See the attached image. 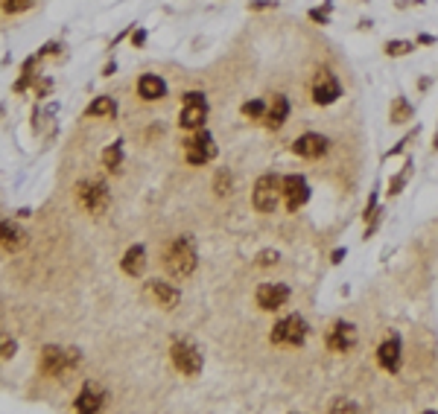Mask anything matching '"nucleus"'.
<instances>
[{
	"label": "nucleus",
	"mask_w": 438,
	"mask_h": 414,
	"mask_svg": "<svg viewBox=\"0 0 438 414\" xmlns=\"http://www.w3.org/2000/svg\"><path fill=\"white\" fill-rule=\"evenodd\" d=\"M193 269H196V248H193V239H187V237L175 239L170 245V251H167V272L182 280Z\"/></svg>",
	"instance_id": "obj_1"
},
{
	"label": "nucleus",
	"mask_w": 438,
	"mask_h": 414,
	"mask_svg": "<svg viewBox=\"0 0 438 414\" xmlns=\"http://www.w3.org/2000/svg\"><path fill=\"white\" fill-rule=\"evenodd\" d=\"M284 198V178L278 175H263L254 184V207L261 213H272Z\"/></svg>",
	"instance_id": "obj_2"
},
{
	"label": "nucleus",
	"mask_w": 438,
	"mask_h": 414,
	"mask_svg": "<svg viewBox=\"0 0 438 414\" xmlns=\"http://www.w3.org/2000/svg\"><path fill=\"white\" fill-rule=\"evenodd\" d=\"M76 198H79V205H82V210L94 213V216H100V213L108 207V190H105V184H100V181L79 184L76 187Z\"/></svg>",
	"instance_id": "obj_3"
},
{
	"label": "nucleus",
	"mask_w": 438,
	"mask_h": 414,
	"mask_svg": "<svg viewBox=\"0 0 438 414\" xmlns=\"http://www.w3.org/2000/svg\"><path fill=\"white\" fill-rule=\"evenodd\" d=\"M304 336H307V324H304V318H298V316H289V318L278 321V324H275V330H272V341H275V344L298 347V344L304 341Z\"/></svg>",
	"instance_id": "obj_4"
},
{
	"label": "nucleus",
	"mask_w": 438,
	"mask_h": 414,
	"mask_svg": "<svg viewBox=\"0 0 438 414\" xmlns=\"http://www.w3.org/2000/svg\"><path fill=\"white\" fill-rule=\"evenodd\" d=\"M205 117H207V99H205L199 91L187 94L178 123H182L184 128H202V126H205Z\"/></svg>",
	"instance_id": "obj_5"
},
{
	"label": "nucleus",
	"mask_w": 438,
	"mask_h": 414,
	"mask_svg": "<svg viewBox=\"0 0 438 414\" xmlns=\"http://www.w3.org/2000/svg\"><path fill=\"white\" fill-rule=\"evenodd\" d=\"M173 362H175V368L182 374H187V376H196L202 371V353L190 341H175L173 344Z\"/></svg>",
	"instance_id": "obj_6"
},
{
	"label": "nucleus",
	"mask_w": 438,
	"mask_h": 414,
	"mask_svg": "<svg viewBox=\"0 0 438 414\" xmlns=\"http://www.w3.org/2000/svg\"><path fill=\"white\" fill-rule=\"evenodd\" d=\"M79 362V353L76 350H59V347H47L44 356H41V365L50 376H61L68 374L73 365Z\"/></svg>",
	"instance_id": "obj_7"
},
{
	"label": "nucleus",
	"mask_w": 438,
	"mask_h": 414,
	"mask_svg": "<svg viewBox=\"0 0 438 414\" xmlns=\"http://www.w3.org/2000/svg\"><path fill=\"white\" fill-rule=\"evenodd\" d=\"M184 155H187L190 163H207L210 158L217 155L214 138H210L207 131H199V135H193V138L184 143Z\"/></svg>",
	"instance_id": "obj_8"
},
{
	"label": "nucleus",
	"mask_w": 438,
	"mask_h": 414,
	"mask_svg": "<svg viewBox=\"0 0 438 414\" xmlns=\"http://www.w3.org/2000/svg\"><path fill=\"white\" fill-rule=\"evenodd\" d=\"M339 94H342V88H339V82H336V76H333L330 71L316 73V79H313V99H316L319 105L336 103Z\"/></svg>",
	"instance_id": "obj_9"
},
{
	"label": "nucleus",
	"mask_w": 438,
	"mask_h": 414,
	"mask_svg": "<svg viewBox=\"0 0 438 414\" xmlns=\"http://www.w3.org/2000/svg\"><path fill=\"white\" fill-rule=\"evenodd\" d=\"M289 297V289L284 283H263L261 289H257V306L261 309H281L286 304Z\"/></svg>",
	"instance_id": "obj_10"
},
{
	"label": "nucleus",
	"mask_w": 438,
	"mask_h": 414,
	"mask_svg": "<svg viewBox=\"0 0 438 414\" xmlns=\"http://www.w3.org/2000/svg\"><path fill=\"white\" fill-rule=\"evenodd\" d=\"M284 198H286V207L289 210H298L307 198H310V187L301 175H289L284 178Z\"/></svg>",
	"instance_id": "obj_11"
},
{
	"label": "nucleus",
	"mask_w": 438,
	"mask_h": 414,
	"mask_svg": "<svg viewBox=\"0 0 438 414\" xmlns=\"http://www.w3.org/2000/svg\"><path fill=\"white\" fill-rule=\"evenodd\" d=\"M328 344H330V350L336 353H348L351 347L356 344V330L353 324H336L330 330V336H328Z\"/></svg>",
	"instance_id": "obj_12"
},
{
	"label": "nucleus",
	"mask_w": 438,
	"mask_h": 414,
	"mask_svg": "<svg viewBox=\"0 0 438 414\" xmlns=\"http://www.w3.org/2000/svg\"><path fill=\"white\" fill-rule=\"evenodd\" d=\"M0 245H3L6 251H21L27 245V234L15 222H0Z\"/></svg>",
	"instance_id": "obj_13"
},
{
	"label": "nucleus",
	"mask_w": 438,
	"mask_h": 414,
	"mask_svg": "<svg viewBox=\"0 0 438 414\" xmlns=\"http://www.w3.org/2000/svg\"><path fill=\"white\" fill-rule=\"evenodd\" d=\"M103 403H105V391H103L100 385L88 383L82 391H79L76 408H79V411H96V408H103Z\"/></svg>",
	"instance_id": "obj_14"
},
{
	"label": "nucleus",
	"mask_w": 438,
	"mask_h": 414,
	"mask_svg": "<svg viewBox=\"0 0 438 414\" xmlns=\"http://www.w3.org/2000/svg\"><path fill=\"white\" fill-rule=\"evenodd\" d=\"M292 149H295V155H301V158H319V155H324V149H328V140L321 135H304L295 140Z\"/></svg>",
	"instance_id": "obj_15"
},
{
	"label": "nucleus",
	"mask_w": 438,
	"mask_h": 414,
	"mask_svg": "<svg viewBox=\"0 0 438 414\" xmlns=\"http://www.w3.org/2000/svg\"><path fill=\"white\" fill-rule=\"evenodd\" d=\"M377 359H380V365H383L386 371H397V368H400V341H397V339L383 341Z\"/></svg>",
	"instance_id": "obj_16"
},
{
	"label": "nucleus",
	"mask_w": 438,
	"mask_h": 414,
	"mask_svg": "<svg viewBox=\"0 0 438 414\" xmlns=\"http://www.w3.org/2000/svg\"><path fill=\"white\" fill-rule=\"evenodd\" d=\"M143 269H146V251H143L140 245L129 248L126 257H123V272L132 274V277H138V274H143Z\"/></svg>",
	"instance_id": "obj_17"
},
{
	"label": "nucleus",
	"mask_w": 438,
	"mask_h": 414,
	"mask_svg": "<svg viewBox=\"0 0 438 414\" xmlns=\"http://www.w3.org/2000/svg\"><path fill=\"white\" fill-rule=\"evenodd\" d=\"M138 91L143 99H161L167 94V85H164V79H158V76H143L138 82Z\"/></svg>",
	"instance_id": "obj_18"
},
{
	"label": "nucleus",
	"mask_w": 438,
	"mask_h": 414,
	"mask_svg": "<svg viewBox=\"0 0 438 414\" xmlns=\"http://www.w3.org/2000/svg\"><path fill=\"white\" fill-rule=\"evenodd\" d=\"M149 292H152V297L161 304V306H167V309H173L175 304H178V289H173V286H167V283H149Z\"/></svg>",
	"instance_id": "obj_19"
},
{
	"label": "nucleus",
	"mask_w": 438,
	"mask_h": 414,
	"mask_svg": "<svg viewBox=\"0 0 438 414\" xmlns=\"http://www.w3.org/2000/svg\"><path fill=\"white\" fill-rule=\"evenodd\" d=\"M286 114H289V103H286V96H275V103L269 105V126H281L286 120Z\"/></svg>",
	"instance_id": "obj_20"
},
{
	"label": "nucleus",
	"mask_w": 438,
	"mask_h": 414,
	"mask_svg": "<svg viewBox=\"0 0 438 414\" xmlns=\"http://www.w3.org/2000/svg\"><path fill=\"white\" fill-rule=\"evenodd\" d=\"M88 114H94V117H100V114H115V103H111V96H100L96 103H91V108H88Z\"/></svg>",
	"instance_id": "obj_21"
},
{
	"label": "nucleus",
	"mask_w": 438,
	"mask_h": 414,
	"mask_svg": "<svg viewBox=\"0 0 438 414\" xmlns=\"http://www.w3.org/2000/svg\"><path fill=\"white\" fill-rule=\"evenodd\" d=\"M12 353H15V339L0 330V356H12Z\"/></svg>",
	"instance_id": "obj_22"
},
{
	"label": "nucleus",
	"mask_w": 438,
	"mask_h": 414,
	"mask_svg": "<svg viewBox=\"0 0 438 414\" xmlns=\"http://www.w3.org/2000/svg\"><path fill=\"white\" fill-rule=\"evenodd\" d=\"M242 114H246V117H263V114H266V105L254 99V103H246V105H242Z\"/></svg>",
	"instance_id": "obj_23"
},
{
	"label": "nucleus",
	"mask_w": 438,
	"mask_h": 414,
	"mask_svg": "<svg viewBox=\"0 0 438 414\" xmlns=\"http://www.w3.org/2000/svg\"><path fill=\"white\" fill-rule=\"evenodd\" d=\"M29 3L32 0H3V12H9V15L24 12V9H29Z\"/></svg>",
	"instance_id": "obj_24"
},
{
	"label": "nucleus",
	"mask_w": 438,
	"mask_h": 414,
	"mask_svg": "<svg viewBox=\"0 0 438 414\" xmlns=\"http://www.w3.org/2000/svg\"><path fill=\"white\" fill-rule=\"evenodd\" d=\"M409 50H412V44H407V41L386 44V53H388V56H400V53H409Z\"/></svg>",
	"instance_id": "obj_25"
},
{
	"label": "nucleus",
	"mask_w": 438,
	"mask_h": 414,
	"mask_svg": "<svg viewBox=\"0 0 438 414\" xmlns=\"http://www.w3.org/2000/svg\"><path fill=\"white\" fill-rule=\"evenodd\" d=\"M105 163H108V167L111 170H117V163H120V146H115V149H105Z\"/></svg>",
	"instance_id": "obj_26"
}]
</instances>
